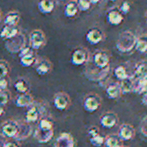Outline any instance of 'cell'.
Listing matches in <instances>:
<instances>
[{"label":"cell","instance_id":"4","mask_svg":"<svg viewBox=\"0 0 147 147\" xmlns=\"http://www.w3.org/2000/svg\"><path fill=\"white\" fill-rule=\"evenodd\" d=\"M46 44V36L40 29H34L29 34V46L32 50L36 51L43 48Z\"/></svg>","mask_w":147,"mask_h":147},{"label":"cell","instance_id":"31","mask_svg":"<svg viewBox=\"0 0 147 147\" xmlns=\"http://www.w3.org/2000/svg\"><path fill=\"white\" fill-rule=\"evenodd\" d=\"M10 71V66L5 60H0V77H7Z\"/></svg>","mask_w":147,"mask_h":147},{"label":"cell","instance_id":"9","mask_svg":"<svg viewBox=\"0 0 147 147\" xmlns=\"http://www.w3.org/2000/svg\"><path fill=\"white\" fill-rule=\"evenodd\" d=\"M88 61V52L83 48H77L72 52L70 62L74 66L84 65Z\"/></svg>","mask_w":147,"mask_h":147},{"label":"cell","instance_id":"8","mask_svg":"<svg viewBox=\"0 0 147 147\" xmlns=\"http://www.w3.org/2000/svg\"><path fill=\"white\" fill-rule=\"evenodd\" d=\"M33 129L30 123L24 121H18V131L16 134L14 140L16 141H21V140H25L32 134Z\"/></svg>","mask_w":147,"mask_h":147},{"label":"cell","instance_id":"11","mask_svg":"<svg viewBox=\"0 0 147 147\" xmlns=\"http://www.w3.org/2000/svg\"><path fill=\"white\" fill-rule=\"evenodd\" d=\"M53 147H75V139L72 134L63 132L55 139Z\"/></svg>","mask_w":147,"mask_h":147},{"label":"cell","instance_id":"22","mask_svg":"<svg viewBox=\"0 0 147 147\" xmlns=\"http://www.w3.org/2000/svg\"><path fill=\"white\" fill-rule=\"evenodd\" d=\"M119 87L121 90V94H128L133 92L134 90V79L132 76H128L126 79L120 81Z\"/></svg>","mask_w":147,"mask_h":147},{"label":"cell","instance_id":"41","mask_svg":"<svg viewBox=\"0 0 147 147\" xmlns=\"http://www.w3.org/2000/svg\"><path fill=\"white\" fill-rule=\"evenodd\" d=\"M141 102H142V104H143L144 106L147 107V93H144V94H142Z\"/></svg>","mask_w":147,"mask_h":147},{"label":"cell","instance_id":"42","mask_svg":"<svg viewBox=\"0 0 147 147\" xmlns=\"http://www.w3.org/2000/svg\"><path fill=\"white\" fill-rule=\"evenodd\" d=\"M88 1L91 3V5H96V4L100 3L101 0H88Z\"/></svg>","mask_w":147,"mask_h":147},{"label":"cell","instance_id":"1","mask_svg":"<svg viewBox=\"0 0 147 147\" xmlns=\"http://www.w3.org/2000/svg\"><path fill=\"white\" fill-rule=\"evenodd\" d=\"M54 136V124L51 118L44 116L37 123L34 130V138L41 144L48 143Z\"/></svg>","mask_w":147,"mask_h":147},{"label":"cell","instance_id":"7","mask_svg":"<svg viewBox=\"0 0 147 147\" xmlns=\"http://www.w3.org/2000/svg\"><path fill=\"white\" fill-rule=\"evenodd\" d=\"M18 131V121L16 120H7L3 122L1 125V132L2 135L6 138H15Z\"/></svg>","mask_w":147,"mask_h":147},{"label":"cell","instance_id":"25","mask_svg":"<svg viewBox=\"0 0 147 147\" xmlns=\"http://www.w3.org/2000/svg\"><path fill=\"white\" fill-rule=\"evenodd\" d=\"M19 60H20V64H21V66H23V67H31V66H34L37 61L36 53L33 50V51H31L30 53H28V54L20 57Z\"/></svg>","mask_w":147,"mask_h":147},{"label":"cell","instance_id":"47","mask_svg":"<svg viewBox=\"0 0 147 147\" xmlns=\"http://www.w3.org/2000/svg\"><path fill=\"white\" fill-rule=\"evenodd\" d=\"M122 147H124V146H122Z\"/></svg>","mask_w":147,"mask_h":147},{"label":"cell","instance_id":"24","mask_svg":"<svg viewBox=\"0 0 147 147\" xmlns=\"http://www.w3.org/2000/svg\"><path fill=\"white\" fill-rule=\"evenodd\" d=\"M78 7L76 1L72 0L66 3L65 7H64V16L67 18H74L78 13Z\"/></svg>","mask_w":147,"mask_h":147},{"label":"cell","instance_id":"12","mask_svg":"<svg viewBox=\"0 0 147 147\" xmlns=\"http://www.w3.org/2000/svg\"><path fill=\"white\" fill-rule=\"evenodd\" d=\"M117 135L121 141H130L135 136V129L130 124L124 123L119 127Z\"/></svg>","mask_w":147,"mask_h":147},{"label":"cell","instance_id":"18","mask_svg":"<svg viewBox=\"0 0 147 147\" xmlns=\"http://www.w3.org/2000/svg\"><path fill=\"white\" fill-rule=\"evenodd\" d=\"M20 21V13L18 11H10L4 16L3 22L4 26H10V27H17Z\"/></svg>","mask_w":147,"mask_h":147},{"label":"cell","instance_id":"40","mask_svg":"<svg viewBox=\"0 0 147 147\" xmlns=\"http://www.w3.org/2000/svg\"><path fill=\"white\" fill-rule=\"evenodd\" d=\"M6 141H7L6 137H4V136L2 135L1 133H0V147H4V146H5Z\"/></svg>","mask_w":147,"mask_h":147},{"label":"cell","instance_id":"26","mask_svg":"<svg viewBox=\"0 0 147 147\" xmlns=\"http://www.w3.org/2000/svg\"><path fill=\"white\" fill-rule=\"evenodd\" d=\"M15 90L17 91L19 94H24V93H29V83L27 82V80L24 78H19L17 79L13 84Z\"/></svg>","mask_w":147,"mask_h":147},{"label":"cell","instance_id":"46","mask_svg":"<svg viewBox=\"0 0 147 147\" xmlns=\"http://www.w3.org/2000/svg\"><path fill=\"white\" fill-rule=\"evenodd\" d=\"M1 14L2 13H1V11H0V19H1Z\"/></svg>","mask_w":147,"mask_h":147},{"label":"cell","instance_id":"38","mask_svg":"<svg viewBox=\"0 0 147 147\" xmlns=\"http://www.w3.org/2000/svg\"><path fill=\"white\" fill-rule=\"evenodd\" d=\"M31 51H33L32 49L30 48V46H24L23 48L21 49V50L18 52V57H22V56H24V55H26V54H28V53H30Z\"/></svg>","mask_w":147,"mask_h":147},{"label":"cell","instance_id":"20","mask_svg":"<svg viewBox=\"0 0 147 147\" xmlns=\"http://www.w3.org/2000/svg\"><path fill=\"white\" fill-rule=\"evenodd\" d=\"M105 93H106L107 97L111 100H115L118 99L121 96V90L119 87V83H110L106 86L105 88Z\"/></svg>","mask_w":147,"mask_h":147},{"label":"cell","instance_id":"39","mask_svg":"<svg viewBox=\"0 0 147 147\" xmlns=\"http://www.w3.org/2000/svg\"><path fill=\"white\" fill-rule=\"evenodd\" d=\"M4 147H19V144L16 142V140H7Z\"/></svg>","mask_w":147,"mask_h":147},{"label":"cell","instance_id":"37","mask_svg":"<svg viewBox=\"0 0 147 147\" xmlns=\"http://www.w3.org/2000/svg\"><path fill=\"white\" fill-rule=\"evenodd\" d=\"M98 133H100V131H99V128L96 127V126H91V127L88 129V131H87L88 137L93 136V135H96V134H98Z\"/></svg>","mask_w":147,"mask_h":147},{"label":"cell","instance_id":"10","mask_svg":"<svg viewBox=\"0 0 147 147\" xmlns=\"http://www.w3.org/2000/svg\"><path fill=\"white\" fill-rule=\"evenodd\" d=\"M53 65L51 63L50 60L46 59V58H41V59H37L36 63L34 65V69L36 71V73L39 76H45L47 74H49L52 71Z\"/></svg>","mask_w":147,"mask_h":147},{"label":"cell","instance_id":"13","mask_svg":"<svg viewBox=\"0 0 147 147\" xmlns=\"http://www.w3.org/2000/svg\"><path fill=\"white\" fill-rule=\"evenodd\" d=\"M104 39L103 32L98 28H91L85 34V40L91 45H97Z\"/></svg>","mask_w":147,"mask_h":147},{"label":"cell","instance_id":"2","mask_svg":"<svg viewBox=\"0 0 147 147\" xmlns=\"http://www.w3.org/2000/svg\"><path fill=\"white\" fill-rule=\"evenodd\" d=\"M136 37L130 31H125L122 32L119 35L117 41H116V48L118 51L122 53H129L135 48L136 43Z\"/></svg>","mask_w":147,"mask_h":147},{"label":"cell","instance_id":"5","mask_svg":"<svg viewBox=\"0 0 147 147\" xmlns=\"http://www.w3.org/2000/svg\"><path fill=\"white\" fill-rule=\"evenodd\" d=\"M101 103H102V100H101V97L98 94L89 93L88 95H86L83 100V108L87 112L93 113L98 110L99 107L101 106Z\"/></svg>","mask_w":147,"mask_h":147},{"label":"cell","instance_id":"16","mask_svg":"<svg viewBox=\"0 0 147 147\" xmlns=\"http://www.w3.org/2000/svg\"><path fill=\"white\" fill-rule=\"evenodd\" d=\"M123 15L120 13L116 9H111L107 12L106 14V20L110 25L112 26H118L123 22Z\"/></svg>","mask_w":147,"mask_h":147},{"label":"cell","instance_id":"35","mask_svg":"<svg viewBox=\"0 0 147 147\" xmlns=\"http://www.w3.org/2000/svg\"><path fill=\"white\" fill-rule=\"evenodd\" d=\"M139 129H140V132H141L145 137H147V116H145L142 119L141 123H140V126H139Z\"/></svg>","mask_w":147,"mask_h":147},{"label":"cell","instance_id":"14","mask_svg":"<svg viewBox=\"0 0 147 147\" xmlns=\"http://www.w3.org/2000/svg\"><path fill=\"white\" fill-rule=\"evenodd\" d=\"M93 63L98 69H105L109 65V55L105 51H97L93 55Z\"/></svg>","mask_w":147,"mask_h":147},{"label":"cell","instance_id":"30","mask_svg":"<svg viewBox=\"0 0 147 147\" xmlns=\"http://www.w3.org/2000/svg\"><path fill=\"white\" fill-rule=\"evenodd\" d=\"M114 76L119 81H122V80L126 79L129 75H128L126 68L123 65H119L114 69Z\"/></svg>","mask_w":147,"mask_h":147},{"label":"cell","instance_id":"21","mask_svg":"<svg viewBox=\"0 0 147 147\" xmlns=\"http://www.w3.org/2000/svg\"><path fill=\"white\" fill-rule=\"evenodd\" d=\"M19 34V29L18 27H10V26H4L0 32V37L3 40L8 41L10 39L14 38L15 36Z\"/></svg>","mask_w":147,"mask_h":147},{"label":"cell","instance_id":"36","mask_svg":"<svg viewBox=\"0 0 147 147\" xmlns=\"http://www.w3.org/2000/svg\"><path fill=\"white\" fill-rule=\"evenodd\" d=\"M9 85V80L7 77H0V91L7 90Z\"/></svg>","mask_w":147,"mask_h":147},{"label":"cell","instance_id":"32","mask_svg":"<svg viewBox=\"0 0 147 147\" xmlns=\"http://www.w3.org/2000/svg\"><path fill=\"white\" fill-rule=\"evenodd\" d=\"M76 3H77V7L79 11L82 12H86L88 11L91 8V3L88 0H76Z\"/></svg>","mask_w":147,"mask_h":147},{"label":"cell","instance_id":"17","mask_svg":"<svg viewBox=\"0 0 147 147\" xmlns=\"http://www.w3.org/2000/svg\"><path fill=\"white\" fill-rule=\"evenodd\" d=\"M37 8H38V11L44 15L50 14L55 8V1L54 0H39L37 3Z\"/></svg>","mask_w":147,"mask_h":147},{"label":"cell","instance_id":"43","mask_svg":"<svg viewBox=\"0 0 147 147\" xmlns=\"http://www.w3.org/2000/svg\"><path fill=\"white\" fill-rule=\"evenodd\" d=\"M4 112H5V108H4L3 105L0 104V117H1L2 115L4 114Z\"/></svg>","mask_w":147,"mask_h":147},{"label":"cell","instance_id":"19","mask_svg":"<svg viewBox=\"0 0 147 147\" xmlns=\"http://www.w3.org/2000/svg\"><path fill=\"white\" fill-rule=\"evenodd\" d=\"M34 102V98L30 93H24L19 94L15 99V104L19 108H27Z\"/></svg>","mask_w":147,"mask_h":147},{"label":"cell","instance_id":"44","mask_svg":"<svg viewBox=\"0 0 147 147\" xmlns=\"http://www.w3.org/2000/svg\"><path fill=\"white\" fill-rule=\"evenodd\" d=\"M145 21H146V23H147V11H146V13H145Z\"/></svg>","mask_w":147,"mask_h":147},{"label":"cell","instance_id":"34","mask_svg":"<svg viewBox=\"0 0 147 147\" xmlns=\"http://www.w3.org/2000/svg\"><path fill=\"white\" fill-rule=\"evenodd\" d=\"M130 9H131V5L128 1H123L119 6V10L118 11L122 14V15H126L130 12Z\"/></svg>","mask_w":147,"mask_h":147},{"label":"cell","instance_id":"45","mask_svg":"<svg viewBox=\"0 0 147 147\" xmlns=\"http://www.w3.org/2000/svg\"><path fill=\"white\" fill-rule=\"evenodd\" d=\"M109 1H111V2H115V1H117V0H109Z\"/></svg>","mask_w":147,"mask_h":147},{"label":"cell","instance_id":"6","mask_svg":"<svg viewBox=\"0 0 147 147\" xmlns=\"http://www.w3.org/2000/svg\"><path fill=\"white\" fill-rule=\"evenodd\" d=\"M53 105L59 111L67 110L71 105V98L65 92H57L53 96Z\"/></svg>","mask_w":147,"mask_h":147},{"label":"cell","instance_id":"27","mask_svg":"<svg viewBox=\"0 0 147 147\" xmlns=\"http://www.w3.org/2000/svg\"><path fill=\"white\" fill-rule=\"evenodd\" d=\"M105 147H122V141L116 134H109L104 139Z\"/></svg>","mask_w":147,"mask_h":147},{"label":"cell","instance_id":"28","mask_svg":"<svg viewBox=\"0 0 147 147\" xmlns=\"http://www.w3.org/2000/svg\"><path fill=\"white\" fill-rule=\"evenodd\" d=\"M135 49L139 53L147 52V35H142L138 39H136Z\"/></svg>","mask_w":147,"mask_h":147},{"label":"cell","instance_id":"3","mask_svg":"<svg viewBox=\"0 0 147 147\" xmlns=\"http://www.w3.org/2000/svg\"><path fill=\"white\" fill-rule=\"evenodd\" d=\"M42 117H44V109L43 106L38 102L34 101L30 106L27 107V111L25 114V121L32 124L38 122Z\"/></svg>","mask_w":147,"mask_h":147},{"label":"cell","instance_id":"15","mask_svg":"<svg viewBox=\"0 0 147 147\" xmlns=\"http://www.w3.org/2000/svg\"><path fill=\"white\" fill-rule=\"evenodd\" d=\"M100 124L103 128H107V129H110L113 128L114 126H116L118 123V116L115 114L114 112H105L101 115L100 117Z\"/></svg>","mask_w":147,"mask_h":147},{"label":"cell","instance_id":"33","mask_svg":"<svg viewBox=\"0 0 147 147\" xmlns=\"http://www.w3.org/2000/svg\"><path fill=\"white\" fill-rule=\"evenodd\" d=\"M11 98V94L8 90H2L0 91V104L5 106Z\"/></svg>","mask_w":147,"mask_h":147},{"label":"cell","instance_id":"23","mask_svg":"<svg viewBox=\"0 0 147 147\" xmlns=\"http://www.w3.org/2000/svg\"><path fill=\"white\" fill-rule=\"evenodd\" d=\"M133 78L135 79H147V61H142L136 65Z\"/></svg>","mask_w":147,"mask_h":147},{"label":"cell","instance_id":"29","mask_svg":"<svg viewBox=\"0 0 147 147\" xmlns=\"http://www.w3.org/2000/svg\"><path fill=\"white\" fill-rule=\"evenodd\" d=\"M104 139L105 137L101 133H98L96 135H93L89 137V142L92 146L94 147H101L104 145Z\"/></svg>","mask_w":147,"mask_h":147}]
</instances>
